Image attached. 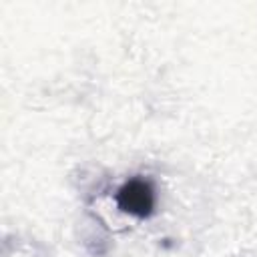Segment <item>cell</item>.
Returning <instances> with one entry per match:
<instances>
[{
    "instance_id": "cell-1",
    "label": "cell",
    "mask_w": 257,
    "mask_h": 257,
    "mask_svg": "<svg viewBox=\"0 0 257 257\" xmlns=\"http://www.w3.org/2000/svg\"><path fill=\"white\" fill-rule=\"evenodd\" d=\"M114 203L122 213L133 215L137 219H147L155 211L157 197L151 181L143 177H133L118 187L114 195Z\"/></svg>"
}]
</instances>
